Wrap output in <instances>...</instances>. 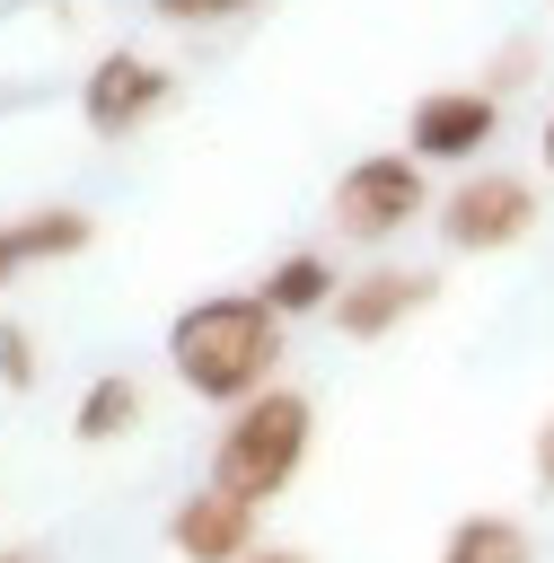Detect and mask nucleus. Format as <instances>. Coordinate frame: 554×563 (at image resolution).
<instances>
[{
    "instance_id": "12",
    "label": "nucleus",
    "mask_w": 554,
    "mask_h": 563,
    "mask_svg": "<svg viewBox=\"0 0 554 563\" xmlns=\"http://www.w3.org/2000/svg\"><path fill=\"white\" fill-rule=\"evenodd\" d=\"M440 563H528V528H519V519H501V510H475V519H457V528H448Z\"/></svg>"
},
{
    "instance_id": "3",
    "label": "nucleus",
    "mask_w": 554,
    "mask_h": 563,
    "mask_svg": "<svg viewBox=\"0 0 554 563\" xmlns=\"http://www.w3.org/2000/svg\"><path fill=\"white\" fill-rule=\"evenodd\" d=\"M431 229H440L448 255H501L536 229V185L510 176V167H475L431 202Z\"/></svg>"
},
{
    "instance_id": "5",
    "label": "nucleus",
    "mask_w": 554,
    "mask_h": 563,
    "mask_svg": "<svg viewBox=\"0 0 554 563\" xmlns=\"http://www.w3.org/2000/svg\"><path fill=\"white\" fill-rule=\"evenodd\" d=\"M492 132H501V97L492 88H422L413 114H405V150L422 167H475Z\"/></svg>"
},
{
    "instance_id": "4",
    "label": "nucleus",
    "mask_w": 554,
    "mask_h": 563,
    "mask_svg": "<svg viewBox=\"0 0 554 563\" xmlns=\"http://www.w3.org/2000/svg\"><path fill=\"white\" fill-rule=\"evenodd\" d=\"M413 211H431V185H422V158L413 150H378V158H352L334 176V229L352 246H387L413 229Z\"/></svg>"
},
{
    "instance_id": "15",
    "label": "nucleus",
    "mask_w": 554,
    "mask_h": 563,
    "mask_svg": "<svg viewBox=\"0 0 554 563\" xmlns=\"http://www.w3.org/2000/svg\"><path fill=\"white\" fill-rule=\"evenodd\" d=\"M528 62H536L528 44H501V62L484 70V88H492V97H501V88H519V79H528Z\"/></svg>"
},
{
    "instance_id": "16",
    "label": "nucleus",
    "mask_w": 554,
    "mask_h": 563,
    "mask_svg": "<svg viewBox=\"0 0 554 563\" xmlns=\"http://www.w3.org/2000/svg\"><path fill=\"white\" fill-rule=\"evenodd\" d=\"M536 484H545V493H554V413H545V422H536Z\"/></svg>"
},
{
    "instance_id": "8",
    "label": "nucleus",
    "mask_w": 554,
    "mask_h": 563,
    "mask_svg": "<svg viewBox=\"0 0 554 563\" xmlns=\"http://www.w3.org/2000/svg\"><path fill=\"white\" fill-rule=\"evenodd\" d=\"M167 545H176L185 563H246V554H255V510H246V501H229L220 484H202V493H185V501H176Z\"/></svg>"
},
{
    "instance_id": "14",
    "label": "nucleus",
    "mask_w": 554,
    "mask_h": 563,
    "mask_svg": "<svg viewBox=\"0 0 554 563\" xmlns=\"http://www.w3.org/2000/svg\"><path fill=\"white\" fill-rule=\"evenodd\" d=\"M0 378L9 387H35V334L26 325H0Z\"/></svg>"
},
{
    "instance_id": "9",
    "label": "nucleus",
    "mask_w": 554,
    "mask_h": 563,
    "mask_svg": "<svg viewBox=\"0 0 554 563\" xmlns=\"http://www.w3.org/2000/svg\"><path fill=\"white\" fill-rule=\"evenodd\" d=\"M334 290H343V273H334L317 246H299V255H281V264L264 273L255 299H264L273 317H317V308H334Z\"/></svg>"
},
{
    "instance_id": "11",
    "label": "nucleus",
    "mask_w": 554,
    "mask_h": 563,
    "mask_svg": "<svg viewBox=\"0 0 554 563\" xmlns=\"http://www.w3.org/2000/svg\"><path fill=\"white\" fill-rule=\"evenodd\" d=\"M132 422H141V378H132V369H106V378H88V396H79L70 431H79L88 449H106V440H123Z\"/></svg>"
},
{
    "instance_id": "6",
    "label": "nucleus",
    "mask_w": 554,
    "mask_h": 563,
    "mask_svg": "<svg viewBox=\"0 0 554 563\" xmlns=\"http://www.w3.org/2000/svg\"><path fill=\"white\" fill-rule=\"evenodd\" d=\"M167 97H176V70H167V62H149V53H106V62L88 70V88H79V114H88L97 141H132L149 114H167Z\"/></svg>"
},
{
    "instance_id": "10",
    "label": "nucleus",
    "mask_w": 554,
    "mask_h": 563,
    "mask_svg": "<svg viewBox=\"0 0 554 563\" xmlns=\"http://www.w3.org/2000/svg\"><path fill=\"white\" fill-rule=\"evenodd\" d=\"M9 238H18V264H62V255H88L97 220H88L79 202H44V211L9 220Z\"/></svg>"
},
{
    "instance_id": "2",
    "label": "nucleus",
    "mask_w": 554,
    "mask_h": 563,
    "mask_svg": "<svg viewBox=\"0 0 554 563\" xmlns=\"http://www.w3.org/2000/svg\"><path fill=\"white\" fill-rule=\"evenodd\" d=\"M308 431H317V405L299 387H264L229 413L220 449H211V484L246 510H264L273 493H290V475L308 466Z\"/></svg>"
},
{
    "instance_id": "1",
    "label": "nucleus",
    "mask_w": 554,
    "mask_h": 563,
    "mask_svg": "<svg viewBox=\"0 0 554 563\" xmlns=\"http://www.w3.org/2000/svg\"><path fill=\"white\" fill-rule=\"evenodd\" d=\"M167 369L185 396L202 405H246L273 387L281 369V317L246 290V299H193L176 325H167Z\"/></svg>"
},
{
    "instance_id": "19",
    "label": "nucleus",
    "mask_w": 554,
    "mask_h": 563,
    "mask_svg": "<svg viewBox=\"0 0 554 563\" xmlns=\"http://www.w3.org/2000/svg\"><path fill=\"white\" fill-rule=\"evenodd\" d=\"M536 150H545V176H554V114H545V141H536Z\"/></svg>"
},
{
    "instance_id": "18",
    "label": "nucleus",
    "mask_w": 554,
    "mask_h": 563,
    "mask_svg": "<svg viewBox=\"0 0 554 563\" xmlns=\"http://www.w3.org/2000/svg\"><path fill=\"white\" fill-rule=\"evenodd\" d=\"M246 563H308V554H290V545H273V554H246Z\"/></svg>"
},
{
    "instance_id": "20",
    "label": "nucleus",
    "mask_w": 554,
    "mask_h": 563,
    "mask_svg": "<svg viewBox=\"0 0 554 563\" xmlns=\"http://www.w3.org/2000/svg\"><path fill=\"white\" fill-rule=\"evenodd\" d=\"M0 563H44V554H26V545H9V554H0Z\"/></svg>"
},
{
    "instance_id": "17",
    "label": "nucleus",
    "mask_w": 554,
    "mask_h": 563,
    "mask_svg": "<svg viewBox=\"0 0 554 563\" xmlns=\"http://www.w3.org/2000/svg\"><path fill=\"white\" fill-rule=\"evenodd\" d=\"M9 273H18V238H9V220H0V290H9Z\"/></svg>"
},
{
    "instance_id": "7",
    "label": "nucleus",
    "mask_w": 554,
    "mask_h": 563,
    "mask_svg": "<svg viewBox=\"0 0 554 563\" xmlns=\"http://www.w3.org/2000/svg\"><path fill=\"white\" fill-rule=\"evenodd\" d=\"M440 299V282L431 273H413V264H369V273H343V290H334V325L352 334V343H378V334H396L405 317H422Z\"/></svg>"
},
{
    "instance_id": "13",
    "label": "nucleus",
    "mask_w": 554,
    "mask_h": 563,
    "mask_svg": "<svg viewBox=\"0 0 554 563\" xmlns=\"http://www.w3.org/2000/svg\"><path fill=\"white\" fill-rule=\"evenodd\" d=\"M167 26H220V18H237V9H255V0H149Z\"/></svg>"
}]
</instances>
